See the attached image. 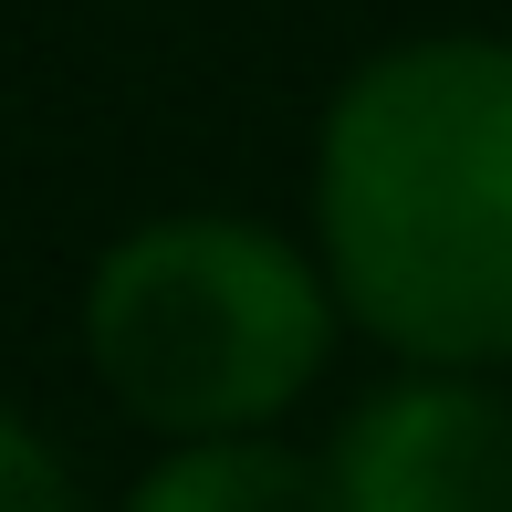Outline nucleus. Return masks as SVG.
Instances as JSON below:
<instances>
[{
  "mask_svg": "<svg viewBox=\"0 0 512 512\" xmlns=\"http://www.w3.org/2000/svg\"><path fill=\"white\" fill-rule=\"evenodd\" d=\"M126 512H345V502H335V460L262 429H199L168 460H147Z\"/></svg>",
  "mask_w": 512,
  "mask_h": 512,
  "instance_id": "obj_4",
  "label": "nucleus"
},
{
  "mask_svg": "<svg viewBox=\"0 0 512 512\" xmlns=\"http://www.w3.org/2000/svg\"><path fill=\"white\" fill-rule=\"evenodd\" d=\"M0 512H74V471L21 408H0Z\"/></svg>",
  "mask_w": 512,
  "mask_h": 512,
  "instance_id": "obj_5",
  "label": "nucleus"
},
{
  "mask_svg": "<svg viewBox=\"0 0 512 512\" xmlns=\"http://www.w3.org/2000/svg\"><path fill=\"white\" fill-rule=\"evenodd\" d=\"M314 251L345 324L387 356H512V42L429 32L335 84L314 126Z\"/></svg>",
  "mask_w": 512,
  "mask_h": 512,
  "instance_id": "obj_1",
  "label": "nucleus"
},
{
  "mask_svg": "<svg viewBox=\"0 0 512 512\" xmlns=\"http://www.w3.org/2000/svg\"><path fill=\"white\" fill-rule=\"evenodd\" d=\"M345 512H512V398L481 366H408L335 429Z\"/></svg>",
  "mask_w": 512,
  "mask_h": 512,
  "instance_id": "obj_3",
  "label": "nucleus"
},
{
  "mask_svg": "<svg viewBox=\"0 0 512 512\" xmlns=\"http://www.w3.org/2000/svg\"><path fill=\"white\" fill-rule=\"evenodd\" d=\"M335 283L324 251H293L262 220L178 209L147 220L84 283V356L115 408L157 439L272 429L335 356Z\"/></svg>",
  "mask_w": 512,
  "mask_h": 512,
  "instance_id": "obj_2",
  "label": "nucleus"
}]
</instances>
